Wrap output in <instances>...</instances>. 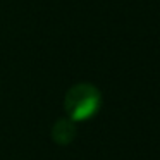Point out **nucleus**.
I'll return each instance as SVG.
<instances>
[{
	"label": "nucleus",
	"mask_w": 160,
	"mask_h": 160,
	"mask_svg": "<svg viewBox=\"0 0 160 160\" xmlns=\"http://www.w3.org/2000/svg\"><path fill=\"white\" fill-rule=\"evenodd\" d=\"M102 105V93L97 86L90 83H79L69 88L64 98V108H66L69 119L76 121H86L93 117Z\"/></svg>",
	"instance_id": "nucleus-1"
},
{
	"label": "nucleus",
	"mask_w": 160,
	"mask_h": 160,
	"mask_svg": "<svg viewBox=\"0 0 160 160\" xmlns=\"http://www.w3.org/2000/svg\"><path fill=\"white\" fill-rule=\"evenodd\" d=\"M76 124L72 119H59L52 128V138L57 145H69L76 138Z\"/></svg>",
	"instance_id": "nucleus-2"
}]
</instances>
